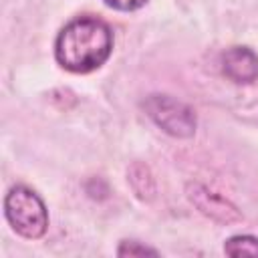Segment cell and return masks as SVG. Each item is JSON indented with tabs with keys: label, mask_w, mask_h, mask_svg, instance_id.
<instances>
[{
	"label": "cell",
	"mask_w": 258,
	"mask_h": 258,
	"mask_svg": "<svg viewBox=\"0 0 258 258\" xmlns=\"http://www.w3.org/2000/svg\"><path fill=\"white\" fill-rule=\"evenodd\" d=\"M113 50V32L95 16L71 20L56 36V62L71 73H91L105 64Z\"/></svg>",
	"instance_id": "6da1fadb"
},
{
	"label": "cell",
	"mask_w": 258,
	"mask_h": 258,
	"mask_svg": "<svg viewBox=\"0 0 258 258\" xmlns=\"http://www.w3.org/2000/svg\"><path fill=\"white\" fill-rule=\"evenodd\" d=\"M4 214L16 234L36 240L48 228V214L44 202L26 185H14L4 198Z\"/></svg>",
	"instance_id": "7a4b0ae2"
},
{
	"label": "cell",
	"mask_w": 258,
	"mask_h": 258,
	"mask_svg": "<svg viewBox=\"0 0 258 258\" xmlns=\"http://www.w3.org/2000/svg\"><path fill=\"white\" fill-rule=\"evenodd\" d=\"M143 109L147 115L169 135L173 137H191L196 131V115L194 111L167 95H149L143 101Z\"/></svg>",
	"instance_id": "3957f363"
},
{
	"label": "cell",
	"mask_w": 258,
	"mask_h": 258,
	"mask_svg": "<svg viewBox=\"0 0 258 258\" xmlns=\"http://www.w3.org/2000/svg\"><path fill=\"white\" fill-rule=\"evenodd\" d=\"M222 69L234 83H252L258 79V54L248 46H232L222 54Z\"/></svg>",
	"instance_id": "277c9868"
},
{
	"label": "cell",
	"mask_w": 258,
	"mask_h": 258,
	"mask_svg": "<svg viewBox=\"0 0 258 258\" xmlns=\"http://www.w3.org/2000/svg\"><path fill=\"white\" fill-rule=\"evenodd\" d=\"M187 196L191 200V204L198 206V210L214 220H220V222H234V220H240V214L236 212L234 206H230L224 198H220L218 194L206 189L204 185L200 183H194L187 187Z\"/></svg>",
	"instance_id": "5b68a950"
},
{
	"label": "cell",
	"mask_w": 258,
	"mask_h": 258,
	"mask_svg": "<svg viewBox=\"0 0 258 258\" xmlns=\"http://www.w3.org/2000/svg\"><path fill=\"white\" fill-rule=\"evenodd\" d=\"M224 252L228 256H258V238L250 234L232 236L226 240Z\"/></svg>",
	"instance_id": "8992f818"
},
{
	"label": "cell",
	"mask_w": 258,
	"mask_h": 258,
	"mask_svg": "<svg viewBox=\"0 0 258 258\" xmlns=\"http://www.w3.org/2000/svg\"><path fill=\"white\" fill-rule=\"evenodd\" d=\"M117 254L119 256H157V250L147 248V246L133 242V240H125V242H121Z\"/></svg>",
	"instance_id": "52a82bcc"
},
{
	"label": "cell",
	"mask_w": 258,
	"mask_h": 258,
	"mask_svg": "<svg viewBox=\"0 0 258 258\" xmlns=\"http://www.w3.org/2000/svg\"><path fill=\"white\" fill-rule=\"evenodd\" d=\"M109 8L113 10H121V12H131V10H139L141 6H145L147 0H103Z\"/></svg>",
	"instance_id": "ba28073f"
}]
</instances>
